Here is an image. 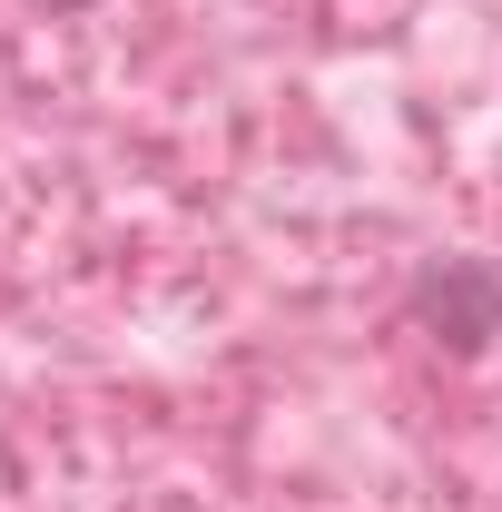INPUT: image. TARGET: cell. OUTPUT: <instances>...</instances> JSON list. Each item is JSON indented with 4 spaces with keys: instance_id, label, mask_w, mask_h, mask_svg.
I'll return each instance as SVG.
<instances>
[{
    "instance_id": "1",
    "label": "cell",
    "mask_w": 502,
    "mask_h": 512,
    "mask_svg": "<svg viewBox=\"0 0 502 512\" xmlns=\"http://www.w3.org/2000/svg\"><path fill=\"white\" fill-rule=\"evenodd\" d=\"M414 325L434 335L443 355H483L502 335V266L493 256H434L414 276Z\"/></svg>"
},
{
    "instance_id": "2",
    "label": "cell",
    "mask_w": 502,
    "mask_h": 512,
    "mask_svg": "<svg viewBox=\"0 0 502 512\" xmlns=\"http://www.w3.org/2000/svg\"><path fill=\"white\" fill-rule=\"evenodd\" d=\"M60 10H89V0H60Z\"/></svg>"
}]
</instances>
